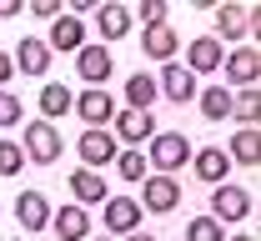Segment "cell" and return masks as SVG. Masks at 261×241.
Segmentation results:
<instances>
[{"label":"cell","instance_id":"obj_1","mask_svg":"<svg viewBox=\"0 0 261 241\" xmlns=\"http://www.w3.org/2000/svg\"><path fill=\"white\" fill-rule=\"evenodd\" d=\"M191 161V141L181 131H156L146 141V166H156V176H176V166Z\"/></svg>","mask_w":261,"mask_h":241},{"label":"cell","instance_id":"obj_2","mask_svg":"<svg viewBox=\"0 0 261 241\" xmlns=\"http://www.w3.org/2000/svg\"><path fill=\"white\" fill-rule=\"evenodd\" d=\"M20 151H25V161H35V166H56L61 151H65V141H61V131H56L50 121H35V126H25Z\"/></svg>","mask_w":261,"mask_h":241},{"label":"cell","instance_id":"obj_3","mask_svg":"<svg viewBox=\"0 0 261 241\" xmlns=\"http://www.w3.org/2000/svg\"><path fill=\"white\" fill-rule=\"evenodd\" d=\"M106 131H111L116 141H126V151H136L141 141L156 136V116H151V111H116Z\"/></svg>","mask_w":261,"mask_h":241},{"label":"cell","instance_id":"obj_4","mask_svg":"<svg viewBox=\"0 0 261 241\" xmlns=\"http://www.w3.org/2000/svg\"><path fill=\"white\" fill-rule=\"evenodd\" d=\"M70 111L86 121V131H106V126H111V116H116V101H111L100 86H86V91L70 101Z\"/></svg>","mask_w":261,"mask_h":241},{"label":"cell","instance_id":"obj_5","mask_svg":"<svg viewBox=\"0 0 261 241\" xmlns=\"http://www.w3.org/2000/svg\"><path fill=\"white\" fill-rule=\"evenodd\" d=\"M181 206V181L176 176H146L141 181V211H176Z\"/></svg>","mask_w":261,"mask_h":241},{"label":"cell","instance_id":"obj_6","mask_svg":"<svg viewBox=\"0 0 261 241\" xmlns=\"http://www.w3.org/2000/svg\"><path fill=\"white\" fill-rule=\"evenodd\" d=\"M211 216H216L221 226H226V221H241V216H251V191L221 181V186L211 191Z\"/></svg>","mask_w":261,"mask_h":241},{"label":"cell","instance_id":"obj_7","mask_svg":"<svg viewBox=\"0 0 261 241\" xmlns=\"http://www.w3.org/2000/svg\"><path fill=\"white\" fill-rule=\"evenodd\" d=\"M221 66H226V81H231V86L246 91V86H256V75H261V50H256V45H236Z\"/></svg>","mask_w":261,"mask_h":241},{"label":"cell","instance_id":"obj_8","mask_svg":"<svg viewBox=\"0 0 261 241\" xmlns=\"http://www.w3.org/2000/svg\"><path fill=\"white\" fill-rule=\"evenodd\" d=\"M156 91H161L171 105H186V101H196V75L186 66H161V75H156Z\"/></svg>","mask_w":261,"mask_h":241},{"label":"cell","instance_id":"obj_9","mask_svg":"<svg viewBox=\"0 0 261 241\" xmlns=\"http://www.w3.org/2000/svg\"><path fill=\"white\" fill-rule=\"evenodd\" d=\"M75 151H81V161H86V171H96V166H111L116 161V136L111 131H81V141H75Z\"/></svg>","mask_w":261,"mask_h":241},{"label":"cell","instance_id":"obj_10","mask_svg":"<svg viewBox=\"0 0 261 241\" xmlns=\"http://www.w3.org/2000/svg\"><path fill=\"white\" fill-rule=\"evenodd\" d=\"M45 45H50V56H56V50H70V56H75V50L86 45V20L70 15V10H61V15L50 20V40H45Z\"/></svg>","mask_w":261,"mask_h":241},{"label":"cell","instance_id":"obj_11","mask_svg":"<svg viewBox=\"0 0 261 241\" xmlns=\"http://www.w3.org/2000/svg\"><path fill=\"white\" fill-rule=\"evenodd\" d=\"M141 201H130V196H106V231H116V236H130V231H141Z\"/></svg>","mask_w":261,"mask_h":241},{"label":"cell","instance_id":"obj_12","mask_svg":"<svg viewBox=\"0 0 261 241\" xmlns=\"http://www.w3.org/2000/svg\"><path fill=\"white\" fill-rule=\"evenodd\" d=\"M191 166H196V176H201L206 186H221L231 176V156L221 146H201V151H191Z\"/></svg>","mask_w":261,"mask_h":241},{"label":"cell","instance_id":"obj_13","mask_svg":"<svg viewBox=\"0 0 261 241\" xmlns=\"http://www.w3.org/2000/svg\"><path fill=\"white\" fill-rule=\"evenodd\" d=\"M176 45H181V35H176V25H171V20H161V25H146V31H141V50H146V56H156L161 66H171Z\"/></svg>","mask_w":261,"mask_h":241},{"label":"cell","instance_id":"obj_14","mask_svg":"<svg viewBox=\"0 0 261 241\" xmlns=\"http://www.w3.org/2000/svg\"><path fill=\"white\" fill-rule=\"evenodd\" d=\"M70 196H75V206H106V176L100 171H70Z\"/></svg>","mask_w":261,"mask_h":241},{"label":"cell","instance_id":"obj_15","mask_svg":"<svg viewBox=\"0 0 261 241\" xmlns=\"http://www.w3.org/2000/svg\"><path fill=\"white\" fill-rule=\"evenodd\" d=\"M15 70H25V75H45L50 70V45L40 40V35H25L20 45H15V61H10Z\"/></svg>","mask_w":261,"mask_h":241},{"label":"cell","instance_id":"obj_16","mask_svg":"<svg viewBox=\"0 0 261 241\" xmlns=\"http://www.w3.org/2000/svg\"><path fill=\"white\" fill-rule=\"evenodd\" d=\"M75 75H81L86 86H100V81L111 75V50H106V45H81V50H75Z\"/></svg>","mask_w":261,"mask_h":241},{"label":"cell","instance_id":"obj_17","mask_svg":"<svg viewBox=\"0 0 261 241\" xmlns=\"http://www.w3.org/2000/svg\"><path fill=\"white\" fill-rule=\"evenodd\" d=\"M15 221H20L25 231H45V226H50V201H45L40 191H20V196H15Z\"/></svg>","mask_w":261,"mask_h":241},{"label":"cell","instance_id":"obj_18","mask_svg":"<svg viewBox=\"0 0 261 241\" xmlns=\"http://www.w3.org/2000/svg\"><path fill=\"white\" fill-rule=\"evenodd\" d=\"M50 226H56L61 241H86L91 236V211L86 206H61V211H50Z\"/></svg>","mask_w":261,"mask_h":241},{"label":"cell","instance_id":"obj_19","mask_svg":"<svg viewBox=\"0 0 261 241\" xmlns=\"http://www.w3.org/2000/svg\"><path fill=\"white\" fill-rule=\"evenodd\" d=\"M251 25H256V10L251 5H216V31H221V40H241Z\"/></svg>","mask_w":261,"mask_h":241},{"label":"cell","instance_id":"obj_20","mask_svg":"<svg viewBox=\"0 0 261 241\" xmlns=\"http://www.w3.org/2000/svg\"><path fill=\"white\" fill-rule=\"evenodd\" d=\"M221 61H226L221 40L201 35V40H191V56H186V70H191V75H211V70H221Z\"/></svg>","mask_w":261,"mask_h":241},{"label":"cell","instance_id":"obj_21","mask_svg":"<svg viewBox=\"0 0 261 241\" xmlns=\"http://www.w3.org/2000/svg\"><path fill=\"white\" fill-rule=\"evenodd\" d=\"M156 75H146V70H130V81H126V111H151L156 105Z\"/></svg>","mask_w":261,"mask_h":241},{"label":"cell","instance_id":"obj_22","mask_svg":"<svg viewBox=\"0 0 261 241\" xmlns=\"http://www.w3.org/2000/svg\"><path fill=\"white\" fill-rule=\"evenodd\" d=\"M256 116H261L256 86H246V91H236V96H231V121H236V131H256Z\"/></svg>","mask_w":261,"mask_h":241},{"label":"cell","instance_id":"obj_23","mask_svg":"<svg viewBox=\"0 0 261 241\" xmlns=\"http://www.w3.org/2000/svg\"><path fill=\"white\" fill-rule=\"evenodd\" d=\"M96 31L106 35V40H121V35L130 31V5H100L96 10Z\"/></svg>","mask_w":261,"mask_h":241},{"label":"cell","instance_id":"obj_24","mask_svg":"<svg viewBox=\"0 0 261 241\" xmlns=\"http://www.w3.org/2000/svg\"><path fill=\"white\" fill-rule=\"evenodd\" d=\"M196 105H201L206 121H226L231 116V91L226 86H206V91H196Z\"/></svg>","mask_w":261,"mask_h":241},{"label":"cell","instance_id":"obj_25","mask_svg":"<svg viewBox=\"0 0 261 241\" xmlns=\"http://www.w3.org/2000/svg\"><path fill=\"white\" fill-rule=\"evenodd\" d=\"M226 156H231V166H256V156H261V136L256 131H236L226 146Z\"/></svg>","mask_w":261,"mask_h":241},{"label":"cell","instance_id":"obj_26","mask_svg":"<svg viewBox=\"0 0 261 241\" xmlns=\"http://www.w3.org/2000/svg\"><path fill=\"white\" fill-rule=\"evenodd\" d=\"M70 86H61V81H50V86H40V111H45V121H56V116H65L70 111Z\"/></svg>","mask_w":261,"mask_h":241},{"label":"cell","instance_id":"obj_27","mask_svg":"<svg viewBox=\"0 0 261 241\" xmlns=\"http://www.w3.org/2000/svg\"><path fill=\"white\" fill-rule=\"evenodd\" d=\"M111 166L126 176V181H146V176H151V166H146V156H141V151H116V161H111Z\"/></svg>","mask_w":261,"mask_h":241},{"label":"cell","instance_id":"obj_28","mask_svg":"<svg viewBox=\"0 0 261 241\" xmlns=\"http://www.w3.org/2000/svg\"><path fill=\"white\" fill-rule=\"evenodd\" d=\"M186 241H226V231H221L216 216H196L191 226H186Z\"/></svg>","mask_w":261,"mask_h":241},{"label":"cell","instance_id":"obj_29","mask_svg":"<svg viewBox=\"0 0 261 241\" xmlns=\"http://www.w3.org/2000/svg\"><path fill=\"white\" fill-rule=\"evenodd\" d=\"M25 171V151L20 141H0V176H20Z\"/></svg>","mask_w":261,"mask_h":241},{"label":"cell","instance_id":"obj_30","mask_svg":"<svg viewBox=\"0 0 261 241\" xmlns=\"http://www.w3.org/2000/svg\"><path fill=\"white\" fill-rule=\"evenodd\" d=\"M0 126H25V105L15 91H0Z\"/></svg>","mask_w":261,"mask_h":241},{"label":"cell","instance_id":"obj_31","mask_svg":"<svg viewBox=\"0 0 261 241\" xmlns=\"http://www.w3.org/2000/svg\"><path fill=\"white\" fill-rule=\"evenodd\" d=\"M136 15H141V25H161V20H171V15H166V0H141Z\"/></svg>","mask_w":261,"mask_h":241},{"label":"cell","instance_id":"obj_32","mask_svg":"<svg viewBox=\"0 0 261 241\" xmlns=\"http://www.w3.org/2000/svg\"><path fill=\"white\" fill-rule=\"evenodd\" d=\"M25 10H31L35 20H56V15H61V0H31Z\"/></svg>","mask_w":261,"mask_h":241},{"label":"cell","instance_id":"obj_33","mask_svg":"<svg viewBox=\"0 0 261 241\" xmlns=\"http://www.w3.org/2000/svg\"><path fill=\"white\" fill-rule=\"evenodd\" d=\"M20 10H25L20 0H0V20H10V15H20Z\"/></svg>","mask_w":261,"mask_h":241},{"label":"cell","instance_id":"obj_34","mask_svg":"<svg viewBox=\"0 0 261 241\" xmlns=\"http://www.w3.org/2000/svg\"><path fill=\"white\" fill-rule=\"evenodd\" d=\"M10 70H15V66H10V56L0 50V91H5V81H10Z\"/></svg>","mask_w":261,"mask_h":241},{"label":"cell","instance_id":"obj_35","mask_svg":"<svg viewBox=\"0 0 261 241\" xmlns=\"http://www.w3.org/2000/svg\"><path fill=\"white\" fill-rule=\"evenodd\" d=\"M126 241H156V236H151V231H130Z\"/></svg>","mask_w":261,"mask_h":241},{"label":"cell","instance_id":"obj_36","mask_svg":"<svg viewBox=\"0 0 261 241\" xmlns=\"http://www.w3.org/2000/svg\"><path fill=\"white\" fill-rule=\"evenodd\" d=\"M231 241H256V236H231Z\"/></svg>","mask_w":261,"mask_h":241},{"label":"cell","instance_id":"obj_37","mask_svg":"<svg viewBox=\"0 0 261 241\" xmlns=\"http://www.w3.org/2000/svg\"><path fill=\"white\" fill-rule=\"evenodd\" d=\"M86 241H106V236H86Z\"/></svg>","mask_w":261,"mask_h":241}]
</instances>
